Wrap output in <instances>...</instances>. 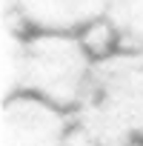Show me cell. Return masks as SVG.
Listing matches in <instances>:
<instances>
[{
    "label": "cell",
    "mask_w": 143,
    "mask_h": 146,
    "mask_svg": "<svg viewBox=\"0 0 143 146\" xmlns=\"http://www.w3.org/2000/svg\"><path fill=\"white\" fill-rule=\"evenodd\" d=\"M95 60L77 35H32L26 92L66 112L77 109L92 86Z\"/></svg>",
    "instance_id": "6da1fadb"
},
{
    "label": "cell",
    "mask_w": 143,
    "mask_h": 146,
    "mask_svg": "<svg viewBox=\"0 0 143 146\" xmlns=\"http://www.w3.org/2000/svg\"><path fill=\"white\" fill-rule=\"evenodd\" d=\"M66 115L34 95H17L3 103V146H69Z\"/></svg>",
    "instance_id": "7a4b0ae2"
},
{
    "label": "cell",
    "mask_w": 143,
    "mask_h": 146,
    "mask_svg": "<svg viewBox=\"0 0 143 146\" xmlns=\"http://www.w3.org/2000/svg\"><path fill=\"white\" fill-rule=\"evenodd\" d=\"M109 0H3V17L34 35H80L106 15Z\"/></svg>",
    "instance_id": "3957f363"
},
{
    "label": "cell",
    "mask_w": 143,
    "mask_h": 146,
    "mask_svg": "<svg viewBox=\"0 0 143 146\" xmlns=\"http://www.w3.org/2000/svg\"><path fill=\"white\" fill-rule=\"evenodd\" d=\"M23 26L15 17H3L0 37V89L3 100H12L26 92V66H29V37L20 32Z\"/></svg>",
    "instance_id": "277c9868"
},
{
    "label": "cell",
    "mask_w": 143,
    "mask_h": 146,
    "mask_svg": "<svg viewBox=\"0 0 143 146\" xmlns=\"http://www.w3.org/2000/svg\"><path fill=\"white\" fill-rule=\"evenodd\" d=\"M120 52H143V0H109L106 15Z\"/></svg>",
    "instance_id": "5b68a950"
},
{
    "label": "cell",
    "mask_w": 143,
    "mask_h": 146,
    "mask_svg": "<svg viewBox=\"0 0 143 146\" xmlns=\"http://www.w3.org/2000/svg\"><path fill=\"white\" fill-rule=\"evenodd\" d=\"M77 37H80V43L86 46V52L92 54V60H95V63H100V60H106V57H112V54H117V52H120L117 35H115V29L109 26V20H106V17H100V20L89 23Z\"/></svg>",
    "instance_id": "8992f818"
}]
</instances>
